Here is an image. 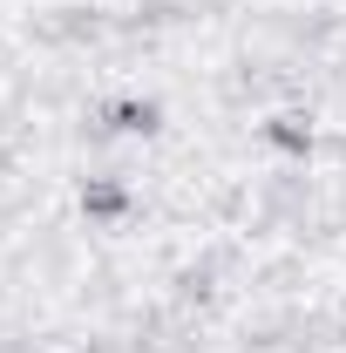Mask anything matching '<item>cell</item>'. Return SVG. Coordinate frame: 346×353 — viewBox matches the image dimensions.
Wrapping results in <instances>:
<instances>
[{"label":"cell","instance_id":"obj_1","mask_svg":"<svg viewBox=\"0 0 346 353\" xmlns=\"http://www.w3.org/2000/svg\"><path fill=\"white\" fill-rule=\"evenodd\" d=\"M82 211L95 224H116L123 211H130V190H123L116 176H88V183H82Z\"/></svg>","mask_w":346,"mask_h":353},{"label":"cell","instance_id":"obj_2","mask_svg":"<svg viewBox=\"0 0 346 353\" xmlns=\"http://www.w3.org/2000/svg\"><path fill=\"white\" fill-rule=\"evenodd\" d=\"M265 143L285 150V157H305V150H312V123H305V116H272V123H265Z\"/></svg>","mask_w":346,"mask_h":353},{"label":"cell","instance_id":"obj_3","mask_svg":"<svg viewBox=\"0 0 346 353\" xmlns=\"http://www.w3.org/2000/svg\"><path fill=\"white\" fill-rule=\"evenodd\" d=\"M156 123H163L156 102H116V109H109V130H123V136H150Z\"/></svg>","mask_w":346,"mask_h":353}]
</instances>
